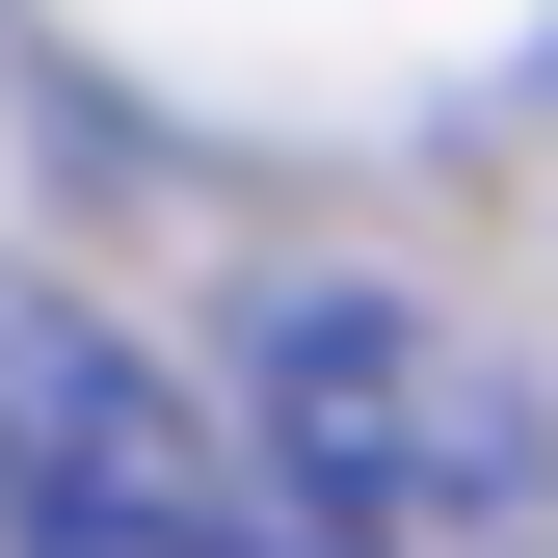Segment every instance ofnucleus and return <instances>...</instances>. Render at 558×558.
Returning a JSON list of instances; mask_svg holds the SVG:
<instances>
[{
    "label": "nucleus",
    "mask_w": 558,
    "mask_h": 558,
    "mask_svg": "<svg viewBox=\"0 0 558 558\" xmlns=\"http://www.w3.org/2000/svg\"><path fill=\"white\" fill-rule=\"evenodd\" d=\"M266 478H293L345 558H399V532H506L558 452H532V399L478 373L426 293H293L266 319Z\"/></svg>",
    "instance_id": "f257e3e1"
},
{
    "label": "nucleus",
    "mask_w": 558,
    "mask_h": 558,
    "mask_svg": "<svg viewBox=\"0 0 558 558\" xmlns=\"http://www.w3.org/2000/svg\"><path fill=\"white\" fill-rule=\"evenodd\" d=\"M160 426H186V399L133 373V345H107L81 293H27V266H0V558H27L53 506H81V478H133Z\"/></svg>",
    "instance_id": "f03ea898"
}]
</instances>
